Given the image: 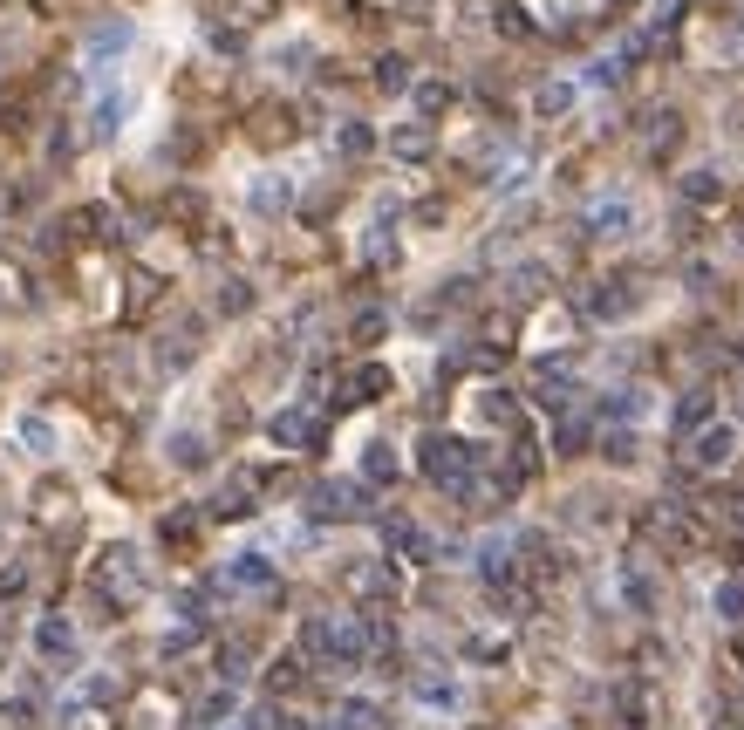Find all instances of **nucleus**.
Listing matches in <instances>:
<instances>
[{
	"mask_svg": "<svg viewBox=\"0 0 744 730\" xmlns=\"http://www.w3.org/2000/svg\"><path fill=\"white\" fill-rule=\"evenodd\" d=\"M89 587H96V601L130 608V601L144 594V567H137V553H130V546H110V553L89 567Z\"/></svg>",
	"mask_w": 744,
	"mask_h": 730,
	"instance_id": "1",
	"label": "nucleus"
},
{
	"mask_svg": "<svg viewBox=\"0 0 744 730\" xmlns=\"http://www.w3.org/2000/svg\"><path fill=\"white\" fill-rule=\"evenodd\" d=\"M731 458H738V430H731V423H704V430L690 437V464H697V471H724Z\"/></svg>",
	"mask_w": 744,
	"mask_h": 730,
	"instance_id": "2",
	"label": "nucleus"
},
{
	"mask_svg": "<svg viewBox=\"0 0 744 730\" xmlns=\"http://www.w3.org/2000/svg\"><path fill=\"white\" fill-rule=\"evenodd\" d=\"M308 512L314 519H362V512H369V492H362V485H314Z\"/></svg>",
	"mask_w": 744,
	"mask_h": 730,
	"instance_id": "3",
	"label": "nucleus"
},
{
	"mask_svg": "<svg viewBox=\"0 0 744 730\" xmlns=\"http://www.w3.org/2000/svg\"><path fill=\"white\" fill-rule=\"evenodd\" d=\"M267 437H274L280 451H314V444H321V423H314L308 410H280V417L267 423Z\"/></svg>",
	"mask_w": 744,
	"mask_h": 730,
	"instance_id": "4",
	"label": "nucleus"
},
{
	"mask_svg": "<svg viewBox=\"0 0 744 730\" xmlns=\"http://www.w3.org/2000/svg\"><path fill=\"white\" fill-rule=\"evenodd\" d=\"M35 655H41V662H55V669H69V662H76V628H69L62 615H48L35 628Z\"/></svg>",
	"mask_w": 744,
	"mask_h": 730,
	"instance_id": "5",
	"label": "nucleus"
},
{
	"mask_svg": "<svg viewBox=\"0 0 744 730\" xmlns=\"http://www.w3.org/2000/svg\"><path fill=\"white\" fill-rule=\"evenodd\" d=\"M383 389H390V369H383V362H362V369L349 376V389L335 396V410H362V403H376Z\"/></svg>",
	"mask_w": 744,
	"mask_h": 730,
	"instance_id": "6",
	"label": "nucleus"
},
{
	"mask_svg": "<svg viewBox=\"0 0 744 730\" xmlns=\"http://www.w3.org/2000/svg\"><path fill=\"white\" fill-rule=\"evenodd\" d=\"M246 130H253V144H260V151H274V144L294 137V116H287V110H253V116H246Z\"/></svg>",
	"mask_w": 744,
	"mask_h": 730,
	"instance_id": "7",
	"label": "nucleus"
},
{
	"mask_svg": "<svg viewBox=\"0 0 744 730\" xmlns=\"http://www.w3.org/2000/svg\"><path fill=\"white\" fill-rule=\"evenodd\" d=\"M198 342H205V328H198V321H178V335H164L157 362H164V369H185V362L198 355Z\"/></svg>",
	"mask_w": 744,
	"mask_h": 730,
	"instance_id": "8",
	"label": "nucleus"
},
{
	"mask_svg": "<svg viewBox=\"0 0 744 730\" xmlns=\"http://www.w3.org/2000/svg\"><path fill=\"white\" fill-rule=\"evenodd\" d=\"M130 48V21H96L89 28V62H117Z\"/></svg>",
	"mask_w": 744,
	"mask_h": 730,
	"instance_id": "9",
	"label": "nucleus"
},
{
	"mask_svg": "<svg viewBox=\"0 0 744 730\" xmlns=\"http://www.w3.org/2000/svg\"><path fill=\"white\" fill-rule=\"evenodd\" d=\"M710 403H717V396H710V383H697V389H690V396L676 403V437H697V430L710 423Z\"/></svg>",
	"mask_w": 744,
	"mask_h": 730,
	"instance_id": "10",
	"label": "nucleus"
},
{
	"mask_svg": "<svg viewBox=\"0 0 744 730\" xmlns=\"http://www.w3.org/2000/svg\"><path fill=\"white\" fill-rule=\"evenodd\" d=\"M226 580L233 587H274V560L267 553H239L233 567H226Z\"/></svg>",
	"mask_w": 744,
	"mask_h": 730,
	"instance_id": "11",
	"label": "nucleus"
},
{
	"mask_svg": "<svg viewBox=\"0 0 744 730\" xmlns=\"http://www.w3.org/2000/svg\"><path fill=\"white\" fill-rule=\"evenodd\" d=\"M246 485H253V478H233L226 492H212L205 512H212V519H246V512H253V492H246Z\"/></svg>",
	"mask_w": 744,
	"mask_h": 730,
	"instance_id": "12",
	"label": "nucleus"
},
{
	"mask_svg": "<svg viewBox=\"0 0 744 730\" xmlns=\"http://www.w3.org/2000/svg\"><path fill=\"white\" fill-rule=\"evenodd\" d=\"M335 730H390V717H383L376 703H362V696H349V703L335 710Z\"/></svg>",
	"mask_w": 744,
	"mask_h": 730,
	"instance_id": "13",
	"label": "nucleus"
},
{
	"mask_svg": "<svg viewBox=\"0 0 744 730\" xmlns=\"http://www.w3.org/2000/svg\"><path fill=\"white\" fill-rule=\"evenodd\" d=\"M157 533H164V546H171V553H192L198 519H192V512H164V519H157Z\"/></svg>",
	"mask_w": 744,
	"mask_h": 730,
	"instance_id": "14",
	"label": "nucleus"
},
{
	"mask_svg": "<svg viewBox=\"0 0 744 730\" xmlns=\"http://www.w3.org/2000/svg\"><path fill=\"white\" fill-rule=\"evenodd\" d=\"M301 683H308V662H294V655H280L274 669H267V690L274 696H294Z\"/></svg>",
	"mask_w": 744,
	"mask_h": 730,
	"instance_id": "15",
	"label": "nucleus"
},
{
	"mask_svg": "<svg viewBox=\"0 0 744 730\" xmlns=\"http://www.w3.org/2000/svg\"><path fill=\"white\" fill-rule=\"evenodd\" d=\"M157 287H164V280H157L151 267H130V308H123V314L137 321V314H144V308H151V301H157Z\"/></svg>",
	"mask_w": 744,
	"mask_h": 730,
	"instance_id": "16",
	"label": "nucleus"
},
{
	"mask_svg": "<svg viewBox=\"0 0 744 730\" xmlns=\"http://www.w3.org/2000/svg\"><path fill=\"white\" fill-rule=\"evenodd\" d=\"M553 451H560V458H581V451H588V417H560V430H553Z\"/></svg>",
	"mask_w": 744,
	"mask_h": 730,
	"instance_id": "17",
	"label": "nucleus"
},
{
	"mask_svg": "<svg viewBox=\"0 0 744 730\" xmlns=\"http://www.w3.org/2000/svg\"><path fill=\"white\" fill-rule=\"evenodd\" d=\"M683 198H697V205H717V198H724V178H717V171H690V178H683Z\"/></svg>",
	"mask_w": 744,
	"mask_h": 730,
	"instance_id": "18",
	"label": "nucleus"
},
{
	"mask_svg": "<svg viewBox=\"0 0 744 730\" xmlns=\"http://www.w3.org/2000/svg\"><path fill=\"white\" fill-rule=\"evenodd\" d=\"M362 471H369V485H390V478H396V451H390V444H369Z\"/></svg>",
	"mask_w": 744,
	"mask_h": 730,
	"instance_id": "19",
	"label": "nucleus"
},
{
	"mask_svg": "<svg viewBox=\"0 0 744 730\" xmlns=\"http://www.w3.org/2000/svg\"><path fill=\"white\" fill-rule=\"evenodd\" d=\"M396 157H431V130H390Z\"/></svg>",
	"mask_w": 744,
	"mask_h": 730,
	"instance_id": "20",
	"label": "nucleus"
},
{
	"mask_svg": "<svg viewBox=\"0 0 744 730\" xmlns=\"http://www.w3.org/2000/svg\"><path fill=\"white\" fill-rule=\"evenodd\" d=\"M246 308H253V287H246V280H226V287H219V314L233 321V314H246Z\"/></svg>",
	"mask_w": 744,
	"mask_h": 730,
	"instance_id": "21",
	"label": "nucleus"
},
{
	"mask_svg": "<svg viewBox=\"0 0 744 730\" xmlns=\"http://www.w3.org/2000/svg\"><path fill=\"white\" fill-rule=\"evenodd\" d=\"M123 110H130L123 96H103V103H96V123H89V130H96V137H110V130L123 123Z\"/></svg>",
	"mask_w": 744,
	"mask_h": 730,
	"instance_id": "22",
	"label": "nucleus"
},
{
	"mask_svg": "<svg viewBox=\"0 0 744 730\" xmlns=\"http://www.w3.org/2000/svg\"><path fill=\"white\" fill-rule=\"evenodd\" d=\"M717 615L744 621V580H724V587H717Z\"/></svg>",
	"mask_w": 744,
	"mask_h": 730,
	"instance_id": "23",
	"label": "nucleus"
},
{
	"mask_svg": "<svg viewBox=\"0 0 744 730\" xmlns=\"http://www.w3.org/2000/svg\"><path fill=\"white\" fill-rule=\"evenodd\" d=\"M280 205H287V185H280V178H260V185H253V212H280Z\"/></svg>",
	"mask_w": 744,
	"mask_h": 730,
	"instance_id": "24",
	"label": "nucleus"
},
{
	"mask_svg": "<svg viewBox=\"0 0 744 730\" xmlns=\"http://www.w3.org/2000/svg\"><path fill=\"white\" fill-rule=\"evenodd\" d=\"M567 103H574L567 82H547V89H540V116H567Z\"/></svg>",
	"mask_w": 744,
	"mask_h": 730,
	"instance_id": "25",
	"label": "nucleus"
},
{
	"mask_svg": "<svg viewBox=\"0 0 744 730\" xmlns=\"http://www.w3.org/2000/svg\"><path fill=\"white\" fill-rule=\"evenodd\" d=\"M335 144H342V157H369V144H376V137H369L362 123H342V137H335Z\"/></svg>",
	"mask_w": 744,
	"mask_h": 730,
	"instance_id": "26",
	"label": "nucleus"
},
{
	"mask_svg": "<svg viewBox=\"0 0 744 730\" xmlns=\"http://www.w3.org/2000/svg\"><path fill=\"white\" fill-rule=\"evenodd\" d=\"M164 212H178V226H198L205 198H198V192H171V205H164Z\"/></svg>",
	"mask_w": 744,
	"mask_h": 730,
	"instance_id": "27",
	"label": "nucleus"
},
{
	"mask_svg": "<svg viewBox=\"0 0 744 730\" xmlns=\"http://www.w3.org/2000/svg\"><path fill=\"white\" fill-rule=\"evenodd\" d=\"M594 232H628V205L615 198V205H594Z\"/></svg>",
	"mask_w": 744,
	"mask_h": 730,
	"instance_id": "28",
	"label": "nucleus"
},
{
	"mask_svg": "<svg viewBox=\"0 0 744 730\" xmlns=\"http://www.w3.org/2000/svg\"><path fill=\"white\" fill-rule=\"evenodd\" d=\"M417 103H424V116H444V110H451V89H444V82H424Z\"/></svg>",
	"mask_w": 744,
	"mask_h": 730,
	"instance_id": "29",
	"label": "nucleus"
},
{
	"mask_svg": "<svg viewBox=\"0 0 744 730\" xmlns=\"http://www.w3.org/2000/svg\"><path fill=\"white\" fill-rule=\"evenodd\" d=\"M376 82H383V89H403V82H410V62L383 55V62H376Z\"/></svg>",
	"mask_w": 744,
	"mask_h": 730,
	"instance_id": "30",
	"label": "nucleus"
},
{
	"mask_svg": "<svg viewBox=\"0 0 744 730\" xmlns=\"http://www.w3.org/2000/svg\"><path fill=\"white\" fill-rule=\"evenodd\" d=\"M171 464L198 471V464H205V444H198V437H178V444H171Z\"/></svg>",
	"mask_w": 744,
	"mask_h": 730,
	"instance_id": "31",
	"label": "nucleus"
},
{
	"mask_svg": "<svg viewBox=\"0 0 744 730\" xmlns=\"http://www.w3.org/2000/svg\"><path fill=\"white\" fill-rule=\"evenodd\" d=\"M417 696H424V703H437V710H451V703H458V690H451V683H437V676H424V683H417Z\"/></svg>",
	"mask_w": 744,
	"mask_h": 730,
	"instance_id": "32",
	"label": "nucleus"
},
{
	"mask_svg": "<svg viewBox=\"0 0 744 730\" xmlns=\"http://www.w3.org/2000/svg\"><path fill=\"white\" fill-rule=\"evenodd\" d=\"M369 342H383V314H376V308L355 321V348H369Z\"/></svg>",
	"mask_w": 744,
	"mask_h": 730,
	"instance_id": "33",
	"label": "nucleus"
},
{
	"mask_svg": "<svg viewBox=\"0 0 744 730\" xmlns=\"http://www.w3.org/2000/svg\"><path fill=\"white\" fill-rule=\"evenodd\" d=\"M28 724H35L28 703H0V730H28Z\"/></svg>",
	"mask_w": 744,
	"mask_h": 730,
	"instance_id": "34",
	"label": "nucleus"
},
{
	"mask_svg": "<svg viewBox=\"0 0 744 730\" xmlns=\"http://www.w3.org/2000/svg\"><path fill=\"white\" fill-rule=\"evenodd\" d=\"M601 451H608L615 464H628V458H635V437H628V430H608V444H601Z\"/></svg>",
	"mask_w": 744,
	"mask_h": 730,
	"instance_id": "35",
	"label": "nucleus"
},
{
	"mask_svg": "<svg viewBox=\"0 0 744 730\" xmlns=\"http://www.w3.org/2000/svg\"><path fill=\"white\" fill-rule=\"evenodd\" d=\"M28 587V567H0V601H14Z\"/></svg>",
	"mask_w": 744,
	"mask_h": 730,
	"instance_id": "36",
	"label": "nucleus"
},
{
	"mask_svg": "<svg viewBox=\"0 0 744 730\" xmlns=\"http://www.w3.org/2000/svg\"><path fill=\"white\" fill-rule=\"evenodd\" d=\"M21 444H28V451H48V423L28 417V423H21Z\"/></svg>",
	"mask_w": 744,
	"mask_h": 730,
	"instance_id": "37",
	"label": "nucleus"
},
{
	"mask_svg": "<svg viewBox=\"0 0 744 730\" xmlns=\"http://www.w3.org/2000/svg\"><path fill=\"white\" fill-rule=\"evenodd\" d=\"M280 730H308V724H301V717H280Z\"/></svg>",
	"mask_w": 744,
	"mask_h": 730,
	"instance_id": "38",
	"label": "nucleus"
},
{
	"mask_svg": "<svg viewBox=\"0 0 744 730\" xmlns=\"http://www.w3.org/2000/svg\"><path fill=\"white\" fill-rule=\"evenodd\" d=\"M35 7H62V0H35Z\"/></svg>",
	"mask_w": 744,
	"mask_h": 730,
	"instance_id": "39",
	"label": "nucleus"
}]
</instances>
